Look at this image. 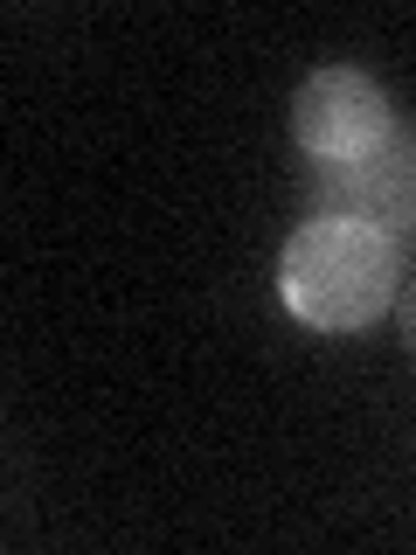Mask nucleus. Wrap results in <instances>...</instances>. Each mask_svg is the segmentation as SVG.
Returning a JSON list of instances; mask_svg holds the SVG:
<instances>
[{"mask_svg": "<svg viewBox=\"0 0 416 555\" xmlns=\"http://www.w3.org/2000/svg\"><path fill=\"white\" fill-rule=\"evenodd\" d=\"M312 216H354L368 230L410 243L416 236V132L395 126L389 146L340 167H312Z\"/></svg>", "mask_w": 416, "mask_h": 555, "instance_id": "nucleus-3", "label": "nucleus"}, {"mask_svg": "<svg viewBox=\"0 0 416 555\" xmlns=\"http://www.w3.org/2000/svg\"><path fill=\"white\" fill-rule=\"evenodd\" d=\"M403 243L368 230L354 216H306L285 236L277 257V292H285L291 320H306L312 334H361L403 292Z\"/></svg>", "mask_w": 416, "mask_h": 555, "instance_id": "nucleus-1", "label": "nucleus"}, {"mask_svg": "<svg viewBox=\"0 0 416 555\" xmlns=\"http://www.w3.org/2000/svg\"><path fill=\"white\" fill-rule=\"evenodd\" d=\"M395 326H403V347L416 354V278H403V292H395Z\"/></svg>", "mask_w": 416, "mask_h": 555, "instance_id": "nucleus-4", "label": "nucleus"}, {"mask_svg": "<svg viewBox=\"0 0 416 555\" xmlns=\"http://www.w3.org/2000/svg\"><path fill=\"white\" fill-rule=\"evenodd\" d=\"M291 139L312 167H340V160H361V153L389 146L395 139V104L375 77L347 63H326L312 69L291 98Z\"/></svg>", "mask_w": 416, "mask_h": 555, "instance_id": "nucleus-2", "label": "nucleus"}]
</instances>
